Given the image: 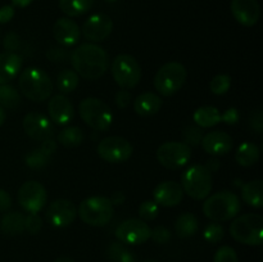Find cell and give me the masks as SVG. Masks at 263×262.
Instances as JSON below:
<instances>
[{
  "mask_svg": "<svg viewBox=\"0 0 263 262\" xmlns=\"http://www.w3.org/2000/svg\"><path fill=\"white\" fill-rule=\"evenodd\" d=\"M159 205L154 200H144L139 207V216L143 221H152L158 216Z\"/></svg>",
  "mask_w": 263,
  "mask_h": 262,
  "instance_id": "cell-38",
  "label": "cell"
},
{
  "mask_svg": "<svg viewBox=\"0 0 263 262\" xmlns=\"http://www.w3.org/2000/svg\"><path fill=\"white\" fill-rule=\"evenodd\" d=\"M162 108V99L154 92H143L134 100V109L139 116H153Z\"/></svg>",
  "mask_w": 263,
  "mask_h": 262,
  "instance_id": "cell-23",
  "label": "cell"
},
{
  "mask_svg": "<svg viewBox=\"0 0 263 262\" xmlns=\"http://www.w3.org/2000/svg\"><path fill=\"white\" fill-rule=\"evenodd\" d=\"M3 46L5 53H15L21 46V39L15 32H9L3 39Z\"/></svg>",
  "mask_w": 263,
  "mask_h": 262,
  "instance_id": "cell-42",
  "label": "cell"
},
{
  "mask_svg": "<svg viewBox=\"0 0 263 262\" xmlns=\"http://www.w3.org/2000/svg\"><path fill=\"white\" fill-rule=\"evenodd\" d=\"M107 256L110 262H135L133 252L128 251L123 243H112L108 248Z\"/></svg>",
  "mask_w": 263,
  "mask_h": 262,
  "instance_id": "cell-34",
  "label": "cell"
},
{
  "mask_svg": "<svg viewBox=\"0 0 263 262\" xmlns=\"http://www.w3.org/2000/svg\"><path fill=\"white\" fill-rule=\"evenodd\" d=\"M112 76L118 86L125 90L133 89L141 79L140 64L133 55L120 54L112 62Z\"/></svg>",
  "mask_w": 263,
  "mask_h": 262,
  "instance_id": "cell-9",
  "label": "cell"
},
{
  "mask_svg": "<svg viewBox=\"0 0 263 262\" xmlns=\"http://www.w3.org/2000/svg\"><path fill=\"white\" fill-rule=\"evenodd\" d=\"M84 139V131L76 126H69V127L63 128V130L59 131L58 136H57V141L66 148H76V146L81 145Z\"/></svg>",
  "mask_w": 263,
  "mask_h": 262,
  "instance_id": "cell-30",
  "label": "cell"
},
{
  "mask_svg": "<svg viewBox=\"0 0 263 262\" xmlns=\"http://www.w3.org/2000/svg\"><path fill=\"white\" fill-rule=\"evenodd\" d=\"M48 193L43 184L31 180L22 184L18 190V203L28 213H39L46 204Z\"/></svg>",
  "mask_w": 263,
  "mask_h": 262,
  "instance_id": "cell-12",
  "label": "cell"
},
{
  "mask_svg": "<svg viewBox=\"0 0 263 262\" xmlns=\"http://www.w3.org/2000/svg\"><path fill=\"white\" fill-rule=\"evenodd\" d=\"M13 17H14V7L13 5H3L0 8V23L2 25L9 22Z\"/></svg>",
  "mask_w": 263,
  "mask_h": 262,
  "instance_id": "cell-47",
  "label": "cell"
},
{
  "mask_svg": "<svg viewBox=\"0 0 263 262\" xmlns=\"http://www.w3.org/2000/svg\"><path fill=\"white\" fill-rule=\"evenodd\" d=\"M20 103L21 95L14 86L9 84L0 85V105L4 109H14Z\"/></svg>",
  "mask_w": 263,
  "mask_h": 262,
  "instance_id": "cell-32",
  "label": "cell"
},
{
  "mask_svg": "<svg viewBox=\"0 0 263 262\" xmlns=\"http://www.w3.org/2000/svg\"><path fill=\"white\" fill-rule=\"evenodd\" d=\"M151 238L157 244H167L171 240V231L166 226H157L152 230Z\"/></svg>",
  "mask_w": 263,
  "mask_h": 262,
  "instance_id": "cell-41",
  "label": "cell"
},
{
  "mask_svg": "<svg viewBox=\"0 0 263 262\" xmlns=\"http://www.w3.org/2000/svg\"><path fill=\"white\" fill-rule=\"evenodd\" d=\"M230 234L241 244L261 246L263 240V218L256 213L239 216L230 225Z\"/></svg>",
  "mask_w": 263,
  "mask_h": 262,
  "instance_id": "cell-4",
  "label": "cell"
},
{
  "mask_svg": "<svg viewBox=\"0 0 263 262\" xmlns=\"http://www.w3.org/2000/svg\"><path fill=\"white\" fill-rule=\"evenodd\" d=\"M240 120V115L236 108H229L225 112L221 113V122H225L226 125H236Z\"/></svg>",
  "mask_w": 263,
  "mask_h": 262,
  "instance_id": "cell-44",
  "label": "cell"
},
{
  "mask_svg": "<svg viewBox=\"0 0 263 262\" xmlns=\"http://www.w3.org/2000/svg\"><path fill=\"white\" fill-rule=\"evenodd\" d=\"M104 2H107V3H116V2H117V0H104Z\"/></svg>",
  "mask_w": 263,
  "mask_h": 262,
  "instance_id": "cell-55",
  "label": "cell"
},
{
  "mask_svg": "<svg viewBox=\"0 0 263 262\" xmlns=\"http://www.w3.org/2000/svg\"><path fill=\"white\" fill-rule=\"evenodd\" d=\"M241 210V202L238 195L229 190L212 194L205 199L203 212L205 217L215 222H222L236 217Z\"/></svg>",
  "mask_w": 263,
  "mask_h": 262,
  "instance_id": "cell-2",
  "label": "cell"
},
{
  "mask_svg": "<svg viewBox=\"0 0 263 262\" xmlns=\"http://www.w3.org/2000/svg\"><path fill=\"white\" fill-rule=\"evenodd\" d=\"M79 113L82 121L95 131H107L112 126V110L98 98H86L81 100Z\"/></svg>",
  "mask_w": 263,
  "mask_h": 262,
  "instance_id": "cell-7",
  "label": "cell"
},
{
  "mask_svg": "<svg viewBox=\"0 0 263 262\" xmlns=\"http://www.w3.org/2000/svg\"><path fill=\"white\" fill-rule=\"evenodd\" d=\"M110 202H112L113 205H121L125 203L126 195L123 192H115L112 195H110Z\"/></svg>",
  "mask_w": 263,
  "mask_h": 262,
  "instance_id": "cell-50",
  "label": "cell"
},
{
  "mask_svg": "<svg viewBox=\"0 0 263 262\" xmlns=\"http://www.w3.org/2000/svg\"><path fill=\"white\" fill-rule=\"evenodd\" d=\"M144 262H158V261H154V259H148V261H144Z\"/></svg>",
  "mask_w": 263,
  "mask_h": 262,
  "instance_id": "cell-56",
  "label": "cell"
},
{
  "mask_svg": "<svg viewBox=\"0 0 263 262\" xmlns=\"http://www.w3.org/2000/svg\"><path fill=\"white\" fill-rule=\"evenodd\" d=\"M54 262H74L73 259L68 258V257H61V258H57Z\"/></svg>",
  "mask_w": 263,
  "mask_h": 262,
  "instance_id": "cell-54",
  "label": "cell"
},
{
  "mask_svg": "<svg viewBox=\"0 0 263 262\" xmlns=\"http://www.w3.org/2000/svg\"><path fill=\"white\" fill-rule=\"evenodd\" d=\"M32 2L33 0H12L13 5H15V7H20V8L28 7V5H30Z\"/></svg>",
  "mask_w": 263,
  "mask_h": 262,
  "instance_id": "cell-52",
  "label": "cell"
},
{
  "mask_svg": "<svg viewBox=\"0 0 263 262\" xmlns=\"http://www.w3.org/2000/svg\"><path fill=\"white\" fill-rule=\"evenodd\" d=\"M261 152L259 148L253 143H243L239 145L235 153V161L239 166L252 167L259 161Z\"/></svg>",
  "mask_w": 263,
  "mask_h": 262,
  "instance_id": "cell-27",
  "label": "cell"
},
{
  "mask_svg": "<svg viewBox=\"0 0 263 262\" xmlns=\"http://www.w3.org/2000/svg\"><path fill=\"white\" fill-rule=\"evenodd\" d=\"M0 40H2V32H0Z\"/></svg>",
  "mask_w": 263,
  "mask_h": 262,
  "instance_id": "cell-57",
  "label": "cell"
},
{
  "mask_svg": "<svg viewBox=\"0 0 263 262\" xmlns=\"http://www.w3.org/2000/svg\"><path fill=\"white\" fill-rule=\"evenodd\" d=\"M152 229L140 218H130L123 221L116 229V238L123 244L139 246L151 239Z\"/></svg>",
  "mask_w": 263,
  "mask_h": 262,
  "instance_id": "cell-13",
  "label": "cell"
},
{
  "mask_svg": "<svg viewBox=\"0 0 263 262\" xmlns=\"http://www.w3.org/2000/svg\"><path fill=\"white\" fill-rule=\"evenodd\" d=\"M213 262H239L238 254H236L234 248L229 246H223L216 252Z\"/></svg>",
  "mask_w": 263,
  "mask_h": 262,
  "instance_id": "cell-39",
  "label": "cell"
},
{
  "mask_svg": "<svg viewBox=\"0 0 263 262\" xmlns=\"http://www.w3.org/2000/svg\"><path fill=\"white\" fill-rule=\"evenodd\" d=\"M231 86V77L229 74H217L210 82V89L213 94L223 95Z\"/></svg>",
  "mask_w": 263,
  "mask_h": 262,
  "instance_id": "cell-35",
  "label": "cell"
},
{
  "mask_svg": "<svg viewBox=\"0 0 263 262\" xmlns=\"http://www.w3.org/2000/svg\"><path fill=\"white\" fill-rule=\"evenodd\" d=\"M187 72L180 62H168L157 71L154 76V87L163 97L176 94L186 81Z\"/></svg>",
  "mask_w": 263,
  "mask_h": 262,
  "instance_id": "cell-6",
  "label": "cell"
},
{
  "mask_svg": "<svg viewBox=\"0 0 263 262\" xmlns=\"http://www.w3.org/2000/svg\"><path fill=\"white\" fill-rule=\"evenodd\" d=\"M51 161V154L46 153L41 146L39 148L32 149L31 152H28L25 157V162L30 169L32 170H40L44 169L45 166H48Z\"/></svg>",
  "mask_w": 263,
  "mask_h": 262,
  "instance_id": "cell-33",
  "label": "cell"
},
{
  "mask_svg": "<svg viewBox=\"0 0 263 262\" xmlns=\"http://www.w3.org/2000/svg\"><path fill=\"white\" fill-rule=\"evenodd\" d=\"M48 113L50 121L59 126L68 125L74 117V108L71 100L63 94L54 95L48 104Z\"/></svg>",
  "mask_w": 263,
  "mask_h": 262,
  "instance_id": "cell-18",
  "label": "cell"
},
{
  "mask_svg": "<svg viewBox=\"0 0 263 262\" xmlns=\"http://www.w3.org/2000/svg\"><path fill=\"white\" fill-rule=\"evenodd\" d=\"M46 57L51 62H64L71 57V54H69V51H67V48H64V46H53V48L49 49Z\"/></svg>",
  "mask_w": 263,
  "mask_h": 262,
  "instance_id": "cell-43",
  "label": "cell"
},
{
  "mask_svg": "<svg viewBox=\"0 0 263 262\" xmlns=\"http://www.w3.org/2000/svg\"><path fill=\"white\" fill-rule=\"evenodd\" d=\"M180 185L193 199H205L212 190V174L203 164H194L182 174Z\"/></svg>",
  "mask_w": 263,
  "mask_h": 262,
  "instance_id": "cell-8",
  "label": "cell"
},
{
  "mask_svg": "<svg viewBox=\"0 0 263 262\" xmlns=\"http://www.w3.org/2000/svg\"><path fill=\"white\" fill-rule=\"evenodd\" d=\"M12 207V197L4 189H0V212H7Z\"/></svg>",
  "mask_w": 263,
  "mask_h": 262,
  "instance_id": "cell-48",
  "label": "cell"
},
{
  "mask_svg": "<svg viewBox=\"0 0 263 262\" xmlns=\"http://www.w3.org/2000/svg\"><path fill=\"white\" fill-rule=\"evenodd\" d=\"M77 215L87 225L105 226L113 218L115 207L109 198L90 197L80 203Z\"/></svg>",
  "mask_w": 263,
  "mask_h": 262,
  "instance_id": "cell-5",
  "label": "cell"
},
{
  "mask_svg": "<svg viewBox=\"0 0 263 262\" xmlns=\"http://www.w3.org/2000/svg\"><path fill=\"white\" fill-rule=\"evenodd\" d=\"M154 202L162 207H175L181 203L184 198V190L179 182L163 181L153 190Z\"/></svg>",
  "mask_w": 263,
  "mask_h": 262,
  "instance_id": "cell-20",
  "label": "cell"
},
{
  "mask_svg": "<svg viewBox=\"0 0 263 262\" xmlns=\"http://www.w3.org/2000/svg\"><path fill=\"white\" fill-rule=\"evenodd\" d=\"M71 63L73 71L86 80H97L102 77L109 67V57L102 48L92 43L81 44L71 53Z\"/></svg>",
  "mask_w": 263,
  "mask_h": 262,
  "instance_id": "cell-1",
  "label": "cell"
},
{
  "mask_svg": "<svg viewBox=\"0 0 263 262\" xmlns=\"http://www.w3.org/2000/svg\"><path fill=\"white\" fill-rule=\"evenodd\" d=\"M43 228V220L39 216V213H28L25 216V230L30 234H37Z\"/></svg>",
  "mask_w": 263,
  "mask_h": 262,
  "instance_id": "cell-40",
  "label": "cell"
},
{
  "mask_svg": "<svg viewBox=\"0 0 263 262\" xmlns=\"http://www.w3.org/2000/svg\"><path fill=\"white\" fill-rule=\"evenodd\" d=\"M77 217V207L68 199H57L48 205L45 218L54 228H67Z\"/></svg>",
  "mask_w": 263,
  "mask_h": 262,
  "instance_id": "cell-14",
  "label": "cell"
},
{
  "mask_svg": "<svg viewBox=\"0 0 263 262\" xmlns=\"http://www.w3.org/2000/svg\"><path fill=\"white\" fill-rule=\"evenodd\" d=\"M182 136H184V143L192 148V146H198L202 143L203 131L199 126H187L185 127Z\"/></svg>",
  "mask_w": 263,
  "mask_h": 262,
  "instance_id": "cell-37",
  "label": "cell"
},
{
  "mask_svg": "<svg viewBox=\"0 0 263 262\" xmlns=\"http://www.w3.org/2000/svg\"><path fill=\"white\" fill-rule=\"evenodd\" d=\"M0 230L5 235H20L25 231V215L17 211L8 212L0 221Z\"/></svg>",
  "mask_w": 263,
  "mask_h": 262,
  "instance_id": "cell-24",
  "label": "cell"
},
{
  "mask_svg": "<svg viewBox=\"0 0 263 262\" xmlns=\"http://www.w3.org/2000/svg\"><path fill=\"white\" fill-rule=\"evenodd\" d=\"M18 87L27 99L32 102H43L50 97L54 86L45 71L36 67H28L21 73Z\"/></svg>",
  "mask_w": 263,
  "mask_h": 262,
  "instance_id": "cell-3",
  "label": "cell"
},
{
  "mask_svg": "<svg viewBox=\"0 0 263 262\" xmlns=\"http://www.w3.org/2000/svg\"><path fill=\"white\" fill-rule=\"evenodd\" d=\"M23 130L36 141L48 140L54 138V126L50 118L39 112H30L23 118Z\"/></svg>",
  "mask_w": 263,
  "mask_h": 262,
  "instance_id": "cell-15",
  "label": "cell"
},
{
  "mask_svg": "<svg viewBox=\"0 0 263 262\" xmlns=\"http://www.w3.org/2000/svg\"><path fill=\"white\" fill-rule=\"evenodd\" d=\"M112 30L113 21L110 20L109 15L103 14V13L90 15L82 26V33H84L85 39L92 41V43L105 40L112 33Z\"/></svg>",
  "mask_w": 263,
  "mask_h": 262,
  "instance_id": "cell-16",
  "label": "cell"
},
{
  "mask_svg": "<svg viewBox=\"0 0 263 262\" xmlns=\"http://www.w3.org/2000/svg\"><path fill=\"white\" fill-rule=\"evenodd\" d=\"M230 8L234 18L246 27L254 26L261 17V7L257 0H233Z\"/></svg>",
  "mask_w": 263,
  "mask_h": 262,
  "instance_id": "cell-17",
  "label": "cell"
},
{
  "mask_svg": "<svg viewBox=\"0 0 263 262\" xmlns=\"http://www.w3.org/2000/svg\"><path fill=\"white\" fill-rule=\"evenodd\" d=\"M79 86V74L73 69H62L57 76V87L61 94L66 95L74 91Z\"/></svg>",
  "mask_w": 263,
  "mask_h": 262,
  "instance_id": "cell-31",
  "label": "cell"
},
{
  "mask_svg": "<svg viewBox=\"0 0 263 262\" xmlns=\"http://www.w3.org/2000/svg\"><path fill=\"white\" fill-rule=\"evenodd\" d=\"M204 166H205V169H207L208 171L212 174V172L217 171V170L220 169L221 163H220V161H218L217 158H212V159H210V161L207 162V164H204Z\"/></svg>",
  "mask_w": 263,
  "mask_h": 262,
  "instance_id": "cell-51",
  "label": "cell"
},
{
  "mask_svg": "<svg viewBox=\"0 0 263 262\" xmlns=\"http://www.w3.org/2000/svg\"><path fill=\"white\" fill-rule=\"evenodd\" d=\"M53 35L57 43L64 48H71L79 43L81 31L79 25L71 18H59L54 23Z\"/></svg>",
  "mask_w": 263,
  "mask_h": 262,
  "instance_id": "cell-19",
  "label": "cell"
},
{
  "mask_svg": "<svg viewBox=\"0 0 263 262\" xmlns=\"http://www.w3.org/2000/svg\"><path fill=\"white\" fill-rule=\"evenodd\" d=\"M202 148L205 153L212 156H223L233 149L234 140L228 133L223 131H211L207 135H203Z\"/></svg>",
  "mask_w": 263,
  "mask_h": 262,
  "instance_id": "cell-21",
  "label": "cell"
},
{
  "mask_svg": "<svg viewBox=\"0 0 263 262\" xmlns=\"http://www.w3.org/2000/svg\"><path fill=\"white\" fill-rule=\"evenodd\" d=\"M23 59L17 53L0 54V85L14 80L22 68Z\"/></svg>",
  "mask_w": 263,
  "mask_h": 262,
  "instance_id": "cell-22",
  "label": "cell"
},
{
  "mask_svg": "<svg viewBox=\"0 0 263 262\" xmlns=\"http://www.w3.org/2000/svg\"><path fill=\"white\" fill-rule=\"evenodd\" d=\"M98 154L109 163H122L133 156V145L122 136H108L98 144Z\"/></svg>",
  "mask_w": 263,
  "mask_h": 262,
  "instance_id": "cell-11",
  "label": "cell"
},
{
  "mask_svg": "<svg viewBox=\"0 0 263 262\" xmlns=\"http://www.w3.org/2000/svg\"><path fill=\"white\" fill-rule=\"evenodd\" d=\"M223 235H225V230H223L222 225L218 222L210 223V225L205 226L204 231H203V236H204L205 240L208 243H220L223 239Z\"/></svg>",
  "mask_w": 263,
  "mask_h": 262,
  "instance_id": "cell-36",
  "label": "cell"
},
{
  "mask_svg": "<svg viewBox=\"0 0 263 262\" xmlns=\"http://www.w3.org/2000/svg\"><path fill=\"white\" fill-rule=\"evenodd\" d=\"M131 100H133V95H131V92L128 91V90H120V91L116 94V98H115V102H116V105H117L118 108H121V109H125V108H127L128 105H130Z\"/></svg>",
  "mask_w": 263,
  "mask_h": 262,
  "instance_id": "cell-45",
  "label": "cell"
},
{
  "mask_svg": "<svg viewBox=\"0 0 263 262\" xmlns=\"http://www.w3.org/2000/svg\"><path fill=\"white\" fill-rule=\"evenodd\" d=\"M199 229V222H198V218L195 217L193 213H182L181 216H179L175 222V231H176L177 236L182 239L190 238V236L195 235Z\"/></svg>",
  "mask_w": 263,
  "mask_h": 262,
  "instance_id": "cell-28",
  "label": "cell"
},
{
  "mask_svg": "<svg viewBox=\"0 0 263 262\" xmlns=\"http://www.w3.org/2000/svg\"><path fill=\"white\" fill-rule=\"evenodd\" d=\"M192 158V148L184 141H167L157 151V159L168 170H179Z\"/></svg>",
  "mask_w": 263,
  "mask_h": 262,
  "instance_id": "cell-10",
  "label": "cell"
},
{
  "mask_svg": "<svg viewBox=\"0 0 263 262\" xmlns=\"http://www.w3.org/2000/svg\"><path fill=\"white\" fill-rule=\"evenodd\" d=\"M95 0H59V8L68 17H79L89 12Z\"/></svg>",
  "mask_w": 263,
  "mask_h": 262,
  "instance_id": "cell-29",
  "label": "cell"
},
{
  "mask_svg": "<svg viewBox=\"0 0 263 262\" xmlns=\"http://www.w3.org/2000/svg\"><path fill=\"white\" fill-rule=\"evenodd\" d=\"M40 146L44 149V151L46 152V153H49V154H51V156H53L54 152H55V149H57V140L54 138L48 139V140L43 141Z\"/></svg>",
  "mask_w": 263,
  "mask_h": 262,
  "instance_id": "cell-49",
  "label": "cell"
},
{
  "mask_svg": "<svg viewBox=\"0 0 263 262\" xmlns=\"http://www.w3.org/2000/svg\"><path fill=\"white\" fill-rule=\"evenodd\" d=\"M5 118H7V113H5L4 108L0 105V126H3V123L5 122Z\"/></svg>",
  "mask_w": 263,
  "mask_h": 262,
  "instance_id": "cell-53",
  "label": "cell"
},
{
  "mask_svg": "<svg viewBox=\"0 0 263 262\" xmlns=\"http://www.w3.org/2000/svg\"><path fill=\"white\" fill-rule=\"evenodd\" d=\"M251 127L253 128L256 133L261 134L263 131V115L262 110L257 109L253 115L251 116Z\"/></svg>",
  "mask_w": 263,
  "mask_h": 262,
  "instance_id": "cell-46",
  "label": "cell"
},
{
  "mask_svg": "<svg viewBox=\"0 0 263 262\" xmlns=\"http://www.w3.org/2000/svg\"><path fill=\"white\" fill-rule=\"evenodd\" d=\"M241 197L248 205L261 208L263 205V182L262 180H252L241 188Z\"/></svg>",
  "mask_w": 263,
  "mask_h": 262,
  "instance_id": "cell-25",
  "label": "cell"
},
{
  "mask_svg": "<svg viewBox=\"0 0 263 262\" xmlns=\"http://www.w3.org/2000/svg\"><path fill=\"white\" fill-rule=\"evenodd\" d=\"M193 120L200 128H208L221 122V112L216 107L205 105L198 108L193 115Z\"/></svg>",
  "mask_w": 263,
  "mask_h": 262,
  "instance_id": "cell-26",
  "label": "cell"
}]
</instances>
